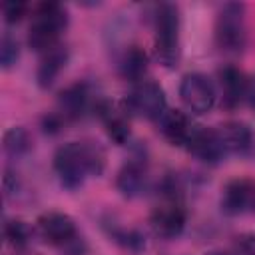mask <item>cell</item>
I'll return each instance as SVG.
<instances>
[{
  "label": "cell",
  "instance_id": "cell-1",
  "mask_svg": "<svg viewBox=\"0 0 255 255\" xmlns=\"http://www.w3.org/2000/svg\"><path fill=\"white\" fill-rule=\"evenodd\" d=\"M106 167V151L100 143L84 139L70 141L58 147L54 155V169L62 187L74 191L86 183L88 177H98Z\"/></svg>",
  "mask_w": 255,
  "mask_h": 255
},
{
  "label": "cell",
  "instance_id": "cell-2",
  "mask_svg": "<svg viewBox=\"0 0 255 255\" xmlns=\"http://www.w3.org/2000/svg\"><path fill=\"white\" fill-rule=\"evenodd\" d=\"M68 26V12L58 2H42L36 6L28 30V44L32 50L46 54L60 46V36Z\"/></svg>",
  "mask_w": 255,
  "mask_h": 255
},
{
  "label": "cell",
  "instance_id": "cell-3",
  "mask_svg": "<svg viewBox=\"0 0 255 255\" xmlns=\"http://www.w3.org/2000/svg\"><path fill=\"white\" fill-rule=\"evenodd\" d=\"M155 26V58L165 68H175L181 56L179 48V10L175 4H159L153 14Z\"/></svg>",
  "mask_w": 255,
  "mask_h": 255
},
{
  "label": "cell",
  "instance_id": "cell-4",
  "mask_svg": "<svg viewBox=\"0 0 255 255\" xmlns=\"http://www.w3.org/2000/svg\"><path fill=\"white\" fill-rule=\"evenodd\" d=\"M215 44L225 54H241L247 44L245 6L239 2H227L219 8L215 18Z\"/></svg>",
  "mask_w": 255,
  "mask_h": 255
},
{
  "label": "cell",
  "instance_id": "cell-5",
  "mask_svg": "<svg viewBox=\"0 0 255 255\" xmlns=\"http://www.w3.org/2000/svg\"><path fill=\"white\" fill-rule=\"evenodd\" d=\"M185 207L179 193H163V199L153 207L149 215V225L155 235L163 239L177 237L185 227Z\"/></svg>",
  "mask_w": 255,
  "mask_h": 255
},
{
  "label": "cell",
  "instance_id": "cell-6",
  "mask_svg": "<svg viewBox=\"0 0 255 255\" xmlns=\"http://www.w3.org/2000/svg\"><path fill=\"white\" fill-rule=\"evenodd\" d=\"M179 98L191 114H207L215 104V86L213 82L199 72L185 74L179 84Z\"/></svg>",
  "mask_w": 255,
  "mask_h": 255
},
{
  "label": "cell",
  "instance_id": "cell-7",
  "mask_svg": "<svg viewBox=\"0 0 255 255\" xmlns=\"http://www.w3.org/2000/svg\"><path fill=\"white\" fill-rule=\"evenodd\" d=\"M126 108L137 116L159 120L165 108V92L163 88L153 80H141L133 86L126 100Z\"/></svg>",
  "mask_w": 255,
  "mask_h": 255
},
{
  "label": "cell",
  "instance_id": "cell-8",
  "mask_svg": "<svg viewBox=\"0 0 255 255\" xmlns=\"http://www.w3.org/2000/svg\"><path fill=\"white\" fill-rule=\"evenodd\" d=\"M38 231L44 237L46 243L56 245V247H66L74 239H78V229L76 223L70 215L60 213V211H48L38 217Z\"/></svg>",
  "mask_w": 255,
  "mask_h": 255
},
{
  "label": "cell",
  "instance_id": "cell-9",
  "mask_svg": "<svg viewBox=\"0 0 255 255\" xmlns=\"http://www.w3.org/2000/svg\"><path fill=\"white\" fill-rule=\"evenodd\" d=\"M221 209L227 215H243L255 211V181L233 179L223 187Z\"/></svg>",
  "mask_w": 255,
  "mask_h": 255
},
{
  "label": "cell",
  "instance_id": "cell-10",
  "mask_svg": "<svg viewBox=\"0 0 255 255\" xmlns=\"http://www.w3.org/2000/svg\"><path fill=\"white\" fill-rule=\"evenodd\" d=\"M157 124H159V131L163 133V137L171 145H177V147H185L197 128L191 124L187 114H183L181 110H165L161 118L157 120Z\"/></svg>",
  "mask_w": 255,
  "mask_h": 255
},
{
  "label": "cell",
  "instance_id": "cell-11",
  "mask_svg": "<svg viewBox=\"0 0 255 255\" xmlns=\"http://www.w3.org/2000/svg\"><path fill=\"white\" fill-rule=\"evenodd\" d=\"M185 149L191 155H195L197 159L205 161V163H217V161H221L225 157V149H223V145L219 141V135H217L215 128L207 129V128H199L197 126L193 135H191V139H189V143L185 145Z\"/></svg>",
  "mask_w": 255,
  "mask_h": 255
},
{
  "label": "cell",
  "instance_id": "cell-12",
  "mask_svg": "<svg viewBox=\"0 0 255 255\" xmlns=\"http://www.w3.org/2000/svg\"><path fill=\"white\" fill-rule=\"evenodd\" d=\"M141 159L143 157H133L118 171L116 185L124 197H137L147 189V165Z\"/></svg>",
  "mask_w": 255,
  "mask_h": 255
},
{
  "label": "cell",
  "instance_id": "cell-13",
  "mask_svg": "<svg viewBox=\"0 0 255 255\" xmlns=\"http://www.w3.org/2000/svg\"><path fill=\"white\" fill-rule=\"evenodd\" d=\"M90 108V92L86 84H72L58 96V110L54 112L62 122L78 120Z\"/></svg>",
  "mask_w": 255,
  "mask_h": 255
},
{
  "label": "cell",
  "instance_id": "cell-14",
  "mask_svg": "<svg viewBox=\"0 0 255 255\" xmlns=\"http://www.w3.org/2000/svg\"><path fill=\"white\" fill-rule=\"evenodd\" d=\"M219 80V90H221V102L225 108H235L245 100L247 92V76L235 68V66H223L217 74Z\"/></svg>",
  "mask_w": 255,
  "mask_h": 255
},
{
  "label": "cell",
  "instance_id": "cell-15",
  "mask_svg": "<svg viewBox=\"0 0 255 255\" xmlns=\"http://www.w3.org/2000/svg\"><path fill=\"white\" fill-rule=\"evenodd\" d=\"M128 108H120L118 104H110L104 102L98 106V114L106 126L108 135L118 143L124 145L129 139V116H128Z\"/></svg>",
  "mask_w": 255,
  "mask_h": 255
},
{
  "label": "cell",
  "instance_id": "cell-16",
  "mask_svg": "<svg viewBox=\"0 0 255 255\" xmlns=\"http://www.w3.org/2000/svg\"><path fill=\"white\" fill-rule=\"evenodd\" d=\"M225 155H243L251 147V129L243 122H227L215 128Z\"/></svg>",
  "mask_w": 255,
  "mask_h": 255
},
{
  "label": "cell",
  "instance_id": "cell-17",
  "mask_svg": "<svg viewBox=\"0 0 255 255\" xmlns=\"http://www.w3.org/2000/svg\"><path fill=\"white\" fill-rule=\"evenodd\" d=\"M66 62H68V50L62 44L52 48V50H48L46 54H42V60H40V66H38V72H36L38 86L48 90L56 82L60 72L64 70Z\"/></svg>",
  "mask_w": 255,
  "mask_h": 255
},
{
  "label": "cell",
  "instance_id": "cell-18",
  "mask_svg": "<svg viewBox=\"0 0 255 255\" xmlns=\"http://www.w3.org/2000/svg\"><path fill=\"white\" fill-rule=\"evenodd\" d=\"M147 72V54L139 46H129L120 58V74L124 80L141 82Z\"/></svg>",
  "mask_w": 255,
  "mask_h": 255
},
{
  "label": "cell",
  "instance_id": "cell-19",
  "mask_svg": "<svg viewBox=\"0 0 255 255\" xmlns=\"http://www.w3.org/2000/svg\"><path fill=\"white\" fill-rule=\"evenodd\" d=\"M32 147V139H30V133L24 129V128H12L4 133V141H2V149L8 157L12 159H20L24 157Z\"/></svg>",
  "mask_w": 255,
  "mask_h": 255
},
{
  "label": "cell",
  "instance_id": "cell-20",
  "mask_svg": "<svg viewBox=\"0 0 255 255\" xmlns=\"http://www.w3.org/2000/svg\"><path fill=\"white\" fill-rule=\"evenodd\" d=\"M4 235L8 239V243L16 249H22L28 245L30 241V227L24 223V221H8L4 225Z\"/></svg>",
  "mask_w": 255,
  "mask_h": 255
},
{
  "label": "cell",
  "instance_id": "cell-21",
  "mask_svg": "<svg viewBox=\"0 0 255 255\" xmlns=\"http://www.w3.org/2000/svg\"><path fill=\"white\" fill-rule=\"evenodd\" d=\"M20 58V44L12 34H4L0 42V64L4 70H10Z\"/></svg>",
  "mask_w": 255,
  "mask_h": 255
},
{
  "label": "cell",
  "instance_id": "cell-22",
  "mask_svg": "<svg viewBox=\"0 0 255 255\" xmlns=\"http://www.w3.org/2000/svg\"><path fill=\"white\" fill-rule=\"evenodd\" d=\"M28 12V4L26 2H18V0H8L2 4V14H4V20L8 24H16L20 22Z\"/></svg>",
  "mask_w": 255,
  "mask_h": 255
},
{
  "label": "cell",
  "instance_id": "cell-23",
  "mask_svg": "<svg viewBox=\"0 0 255 255\" xmlns=\"http://www.w3.org/2000/svg\"><path fill=\"white\" fill-rule=\"evenodd\" d=\"M231 255H255V233H243L235 239Z\"/></svg>",
  "mask_w": 255,
  "mask_h": 255
},
{
  "label": "cell",
  "instance_id": "cell-24",
  "mask_svg": "<svg viewBox=\"0 0 255 255\" xmlns=\"http://www.w3.org/2000/svg\"><path fill=\"white\" fill-rule=\"evenodd\" d=\"M245 102L249 104V108L255 112V76H251L247 80V92H245Z\"/></svg>",
  "mask_w": 255,
  "mask_h": 255
},
{
  "label": "cell",
  "instance_id": "cell-25",
  "mask_svg": "<svg viewBox=\"0 0 255 255\" xmlns=\"http://www.w3.org/2000/svg\"><path fill=\"white\" fill-rule=\"evenodd\" d=\"M209 255H225V253H221V251H213V253H209Z\"/></svg>",
  "mask_w": 255,
  "mask_h": 255
}]
</instances>
